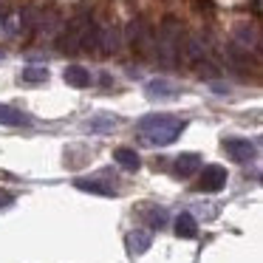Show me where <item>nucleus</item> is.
<instances>
[{"instance_id": "f257e3e1", "label": "nucleus", "mask_w": 263, "mask_h": 263, "mask_svg": "<svg viewBox=\"0 0 263 263\" xmlns=\"http://www.w3.org/2000/svg\"><path fill=\"white\" fill-rule=\"evenodd\" d=\"M136 127L142 130V136L147 139L150 144L167 147V144H173L184 133L187 122L176 119V116H170V114H150V116H144V119H139Z\"/></svg>"}, {"instance_id": "f03ea898", "label": "nucleus", "mask_w": 263, "mask_h": 263, "mask_svg": "<svg viewBox=\"0 0 263 263\" xmlns=\"http://www.w3.org/2000/svg\"><path fill=\"white\" fill-rule=\"evenodd\" d=\"M156 54H159L164 63H173L176 57L184 54V46H181V29H178L173 20H167L159 31V40H156Z\"/></svg>"}, {"instance_id": "7ed1b4c3", "label": "nucleus", "mask_w": 263, "mask_h": 263, "mask_svg": "<svg viewBox=\"0 0 263 263\" xmlns=\"http://www.w3.org/2000/svg\"><path fill=\"white\" fill-rule=\"evenodd\" d=\"M232 48L235 51H260V31H257V26L255 23H240L238 29H235V40H232Z\"/></svg>"}, {"instance_id": "20e7f679", "label": "nucleus", "mask_w": 263, "mask_h": 263, "mask_svg": "<svg viewBox=\"0 0 263 263\" xmlns=\"http://www.w3.org/2000/svg\"><path fill=\"white\" fill-rule=\"evenodd\" d=\"M223 187H227V167H221V164L204 167V173H201V178H198L201 193H221Z\"/></svg>"}, {"instance_id": "39448f33", "label": "nucleus", "mask_w": 263, "mask_h": 263, "mask_svg": "<svg viewBox=\"0 0 263 263\" xmlns=\"http://www.w3.org/2000/svg\"><path fill=\"white\" fill-rule=\"evenodd\" d=\"M223 150H227V156L229 159H235V161H240V164H246V161H252L255 159V144L249 142V139H238V136H232V139H223Z\"/></svg>"}, {"instance_id": "423d86ee", "label": "nucleus", "mask_w": 263, "mask_h": 263, "mask_svg": "<svg viewBox=\"0 0 263 263\" xmlns=\"http://www.w3.org/2000/svg\"><path fill=\"white\" fill-rule=\"evenodd\" d=\"M88 14H82V17H77V20H71L68 23V29H65V34L60 37V46L65 48V51H74V48H80V40H82V34H85V26H88Z\"/></svg>"}, {"instance_id": "0eeeda50", "label": "nucleus", "mask_w": 263, "mask_h": 263, "mask_svg": "<svg viewBox=\"0 0 263 263\" xmlns=\"http://www.w3.org/2000/svg\"><path fill=\"white\" fill-rule=\"evenodd\" d=\"M150 243H153V235L144 232V229H133V232L127 235V255L130 257L144 255V252L150 249Z\"/></svg>"}, {"instance_id": "6e6552de", "label": "nucleus", "mask_w": 263, "mask_h": 263, "mask_svg": "<svg viewBox=\"0 0 263 263\" xmlns=\"http://www.w3.org/2000/svg\"><path fill=\"white\" fill-rule=\"evenodd\" d=\"M150 99H176L178 97V85H173L170 80H150L144 85Z\"/></svg>"}, {"instance_id": "1a4fd4ad", "label": "nucleus", "mask_w": 263, "mask_h": 263, "mask_svg": "<svg viewBox=\"0 0 263 263\" xmlns=\"http://www.w3.org/2000/svg\"><path fill=\"white\" fill-rule=\"evenodd\" d=\"M74 187H77V190H82V193L105 195V198L116 195V187H110V184H102V181H93V178H77V181H74Z\"/></svg>"}, {"instance_id": "9d476101", "label": "nucleus", "mask_w": 263, "mask_h": 263, "mask_svg": "<svg viewBox=\"0 0 263 263\" xmlns=\"http://www.w3.org/2000/svg\"><path fill=\"white\" fill-rule=\"evenodd\" d=\"M63 80L68 82L71 88H88L91 85V74H88V68H82V65H68V68L63 71Z\"/></svg>"}, {"instance_id": "9b49d317", "label": "nucleus", "mask_w": 263, "mask_h": 263, "mask_svg": "<svg viewBox=\"0 0 263 263\" xmlns=\"http://www.w3.org/2000/svg\"><path fill=\"white\" fill-rule=\"evenodd\" d=\"M114 161H116L119 167H125V170H130V173H136L139 167H142L139 153H136V150H130V147H116V150H114Z\"/></svg>"}, {"instance_id": "f8f14e48", "label": "nucleus", "mask_w": 263, "mask_h": 263, "mask_svg": "<svg viewBox=\"0 0 263 263\" xmlns=\"http://www.w3.org/2000/svg\"><path fill=\"white\" fill-rule=\"evenodd\" d=\"M198 167H201V156L198 153H181L176 159V176L187 178V176H193V173H198Z\"/></svg>"}, {"instance_id": "ddd939ff", "label": "nucleus", "mask_w": 263, "mask_h": 263, "mask_svg": "<svg viewBox=\"0 0 263 263\" xmlns=\"http://www.w3.org/2000/svg\"><path fill=\"white\" fill-rule=\"evenodd\" d=\"M29 116L23 110L12 108V105H0V125H9V127H20V125H29Z\"/></svg>"}, {"instance_id": "4468645a", "label": "nucleus", "mask_w": 263, "mask_h": 263, "mask_svg": "<svg viewBox=\"0 0 263 263\" xmlns=\"http://www.w3.org/2000/svg\"><path fill=\"white\" fill-rule=\"evenodd\" d=\"M176 235L178 238H195L198 235V223H195V218L190 215V212H181V215L176 218Z\"/></svg>"}, {"instance_id": "2eb2a0df", "label": "nucleus", "mask_w": 263, "mask_h": 263, "mask_svg": "<svg viewBox=\"0 0 263 263\" xmlns=\"http://www.w3.org/2000/svg\"><path fill=\"white\" fill-rule=\"evenodd\" d=\"M99 34H102V26H97L93 20H88L85 34H82L80 46L85 48V51H99Z\"/></svg>"}, {"instance_id": "dca6fc26", "label": "nucleus", "mask_w": 263, "mask_h": 263, "mask_svg": "<svg viewBox=\"0 0 263 263\" xmlns=\"http://www.w3.org/2000/svg\"><path fill=\"white\" fill-rule=\"evenodd\" d=\"M48 80V68L46 65H29V68L20 71V82L26 85H40V82Z\"/></svg>"}, {"instance_id": "f3484780", "label": "nucleus", "mask_w": 263, "mask_h": 263, "mask_svg": "<svg viewBox=\"0 0 263 263\" xmlns=\"http://www.w3.org/2000/svg\"><path fill=\"white\" fill-rule=\"evenodd\" d=\"M116 48H119V31H116L114 26H108V29H102V34H99V51L114 54Z\"/></svg>"}, {"instance_id": "a211bd4d", "label": "nucleus", "mask_w": 263, "mask_h": 263, "mask_svg": "<svg viewBox=\"0 0 263 263\" xmlns=\"http://www.w3.org/2000/svg\"><path fill=\"white\" fill-rule=\"evenodd\" d=\"M147 221H150V227H164V223H167V212L164 210H153V212H147Z\"/></svg>"}, {"instance_id": "6ab92c4d", "label": "nucleus", "mask_w": 263, "mask_h": 263, "mask_svg": "<svg viewBox=\"0 0 263 263\" xmlns=\"http://www.w3.org/2000/svg\"><path fill=\"white\" fill-rule=\"evenodd\" d=\"M116 125V119H97V122H91V130H110V127Z\"/></svg>"}, {"instance_id": "aec40b11", "label": "nucleus", "mask_w": 263, "mask_h": 263, "mask_svg": "<svg viewBox=\"0 0 263 263\" xmlns=\"http://www.w3.org/2000/svg\"><path fill=\"white\" fill-rule=\"evenodd\" d=\"M12 193H3V190H0V206H9V204H12Z\"/></svg>"}, {"instance_id": "412c9836", "label": "nucleus", "mask_w": 263, "mask_h": 263, "mask_svg": "<svg viewBox=\"0 0 263 263\" xmlns=\"http://www.w3.org/2000/svg\"><path fill=\"white\" fill-rule=\"evenodd\" d=\"M0 20H3V12H0ZM0 26H3V23H0Z\"/></svg>"}, {"instance_id": "4be33fe9", "label": "nucleus", "mask_w": 263, "mask_h": 263, "mask_svg": "<svg viewBox=\"0 0 263 263\" xmlns=\"http://www.w3.org/2000/svg\"><path fill=\"white\" fill-rule=\"evenodd\" d=\"M0 60H3V51H0Z\"/></svg>"}]
</instances>
